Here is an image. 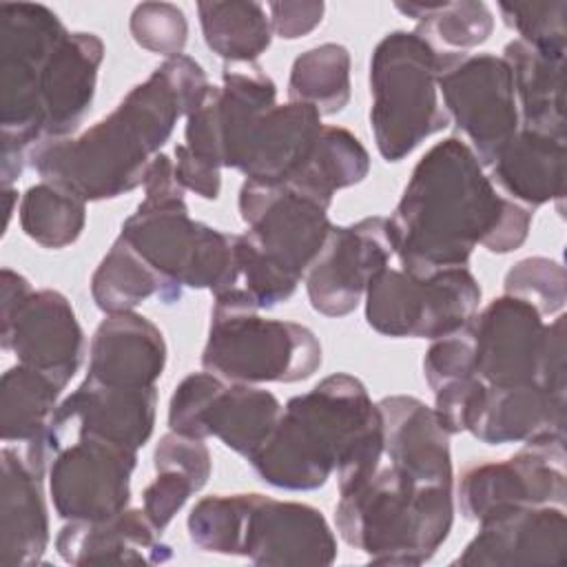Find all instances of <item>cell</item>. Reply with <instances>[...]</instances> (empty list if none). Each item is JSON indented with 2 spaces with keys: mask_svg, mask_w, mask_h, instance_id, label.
Returning <instances> with one entry per match:
<instances>
[{
  "mask_svg": "<svg viewBox=\"0 0 567 567\" xmlns=\"http://www.w3.org/2000/svg\"><path fill=\"white\" fill-rule=\"evenodd\" d=\"M529 224L532 210L494 188L467 142L447 137L416 162L385 230L401 270L427 277L467 268L478 244L498 255L520 248Z\"/></svg>",
  "mask_w": 567,
  "mask_h": 567,
  "instance_id": "6da1fadb",
  "label": "cell"
},
{
  "mask_svg": "<svg viewBox=\"0 0 567 567\" xmlns=\"http://www.w3.org/2000/svg\"><path fill=\"white\" fill-rule=\"evenodd\" d=\"M210 82L188 55L166 58L104 120L78 137L47 140L31 148L29 164L42 182L84 202L115 199L144 184L148 166Z\"/></svg>",
  "mask_w": 567,
  "mask_h": 567,
  "instance_id": "7a4b0ae2",
  "label": "cell"
},
{
  "mask_svg": "<svg viewBox=\"0 0 567 567\" xmlns=\"http://www.w3.org/2000/svg\"><path fill=\"white\" fill-rule=\"evenodd\" d=\"M383 443L381 412L352 374H330L310 392L292 396L250 458L259 478L272 487L308 492L326 485Z\"/></svg>",
  "mask_w": 567,
  "mask_h": 567,
  "instance_id": "3957f363",
  "label": "cell"
},
{
  "mask_svg": "<svg viewBox=\"0 0 567 567\" xmlns=\"http://www.w3.org/2000/svg\"><path fill=\"white\" fill-rule=\"evenodd\" d=\"M337 478V529L374 565H423L452 529V485L414 474L383 450L365 470Z\"/></svg>",
  "mask_w": 567,
  "mask_h": 567,
  "instance_id": "277c9868",
  "label": "cell"
},
{
  "mask_svg": "<svg viewBox=\"0 0 567 567\" xmlns=\"http://www.w3.org/2000/svg\"><path fill=\"white\" fill-rule=\"evenodd\" d=\"M221 166L252 182H286L310 157L321 131L312 104H277L275 82L257 66L224 69L221 86L210 91Z\"/></svg>",
  "mask_w": 567,
  "mask_h": 567,
  "instance_id": "5b68a950",
  "label": "cell"
},
{
  "mask_svg": "<svg viewBox=\"0 0 567 567\" xmlns=\"http://www.w3.org/2000/svg\"><path fill=\"white\" fill-rule=\"evenodd\" d=\"M144 199L122 224L120 237L166 281L175 301L184 288L213 295L237 281L233 235L190 219L175 164L159 153L144 177Z\"/></svg>",
  "mask_w": 567,
  "mask_h": 567,
  "instance_id": "8992f818",
  "label": "cell"
},
{
  "mask_svg": "<svg viewBox=\"0 0 567 567\" xmlns=\"http://www.w3.org/2000/svg\"><path fill=\"white\" fill-rule=\"evenodd\" d=\"M186 527L199 549L246 556L255 565H330L337 558V538L317 507L264 494L206 496Z\"/></svg>",
  "mask_w": 567,
  "mask_h": 567,
  "instance_id": "52a82bcc",
  "label": "cell"
},
{
  "mask_svg": "<svg viewBox=\"0 0 567 567\" xmlns=\"http://www.w3.org/2000/svg\"><path fill=\"white\" fill-rule=\"evenodd\" d=\"M204 370L230 383H295L321 365V343L301 323L266 319L252 299L230 288L213 295Z\"/></svg>",
  "mask_w": 567,
  "mask_h": 567,
  "instance_id": "ba28073f",
  "label": "cell"
},
{
  "mask_svg": "<svg viewBox=\"0 0 567 567\" xmlns=\"http://www.w3.org/2000/svg\"><path fill=\"white\" fill-rule=\"evenodd\" d=\"M69 35L44 4H0V175L11 188L33 146L42 142L40 84L49 60Z\"/></svg>",
  "mask_w": 567,
  "mask_h": 567,
  "instance_id": "9c48e42d",
  "label": "cell"
},
{
  "mask_svg": "<svg viewBox=\"0 0 567 567\" xmlns=\"http://www.w3.org/2000/svg\"><path fill=\"white\" fill-rule=\"evenodd\" d=\"M436 47L416 31H392L370 58V126L385 162H401L450 124L439 102Z\"/></svg>",
  "mask_w": 567,
  "mask_h": 567,
  "instance_id": "30bf717a",
  "label": "cell"
},
{
  "mask_svg": "<svg viewBox=\"0 0 567 567\" xmlns=\"http://www.w3.org/2000/svg\"><path fill=\"white\" fill-rule=\"evenodd\" d=\"M478 303L481 286L467 268L414 277L385 266L368 284L365 319L385 337L434 341L463 328Z\"/></svg>",
  "mask_w": 567,
  "mask_h": 567,
  "instance_id": "8fae6325",
  "label": "cell"
},
{
  "mask_svg": "<svg viewBox=\"0 0 567 567\" xmlns=\"http://www.w3.org/2000/svg\"><path fill=\"white\" fill-rule=\"evenodd\" d=\"M328 208L330 204L288 182L246 179L239 190L246 241L295 290L332 228Z\"/></svg>",
  "mask_w": 567,
  "mask_h": 567,
  "instance_id": "7c38bea8",
  "label": "cell"
},
{
  "mask_svg": "<svg viewBox=\"0 0 567 567\" xmlns=\"http://www.w3.org/2000/svg\"><path fill=\"white\" fill-rule=\"evenodd\" d=\"M436 86L443 93L445 113L467 137L481 166L489 168L520 128L507 62L492 53L439 51Z\"/></svg>",
  "mask_w": 567,
  "mask_h": 567,
  "instance_id": "4fadbf2b",
  "label": "cell"
},
{
  "mask_svg": "<svg viewBox=\"0 0 567 567\" xmlns=\"http://www.w3.org/2000/svg\"><path fill=\"white\" fill-rule=\"evenodd\" d=\"M279 399L250 383H230L213 372H193L179 381L168 403V427L193 439H219L252 458L281 416Z\"/></svg>",
  "mask_w": 567,
  "mask_h": 567,
  "instance_id": "5bb4252c",
  "label": "cell"
},
{
  "mask_svg": "<svg viewBox=\"0 0 567 567\" xmlns=\"http://www.w3.org/2000/svg\"><path fill=\"white\" fill-rule=\"evenodd\" d=\"M2 350L18 357L60 385L73 379L82 363L84 334L69 299L58 290H33L16 270L2 268Z\"/></svg>",
  "mask_w": 567,
  "mask_h": 567,
  "instance_id": "9a60e30c",
  "label": "cell"
},
{
  "mask_svg": "<svg viewBox=\"0 0 567 567\" xmlns=\"http://www.w3.org/2000/svg\"><path fill=\"white\" fill-rule=\"evenodd\" d=\"M565 434L529 439L507 461L465 470L458 483L461 512L474 523L518 507H565Z\"/></svg>",
  "mask_w": 567,
  "mask_h": 567,
  "instance_id": "2e32d148",
  "label": "cell"
},
{
  "mask_svg": "<svg viewBox=\"0 0 567 567\" xmlns=\"http://www.w3.org/2000/svg\"><path fill=\"white\" fill-rule=\"evenodd\" d=\"M137 450L78 434L49 461V492L64 520H106L128 507Z\"/></svg>",
  "mask_w": 567,
  "mask_h": 567,
  "instance_id": "e0dca14e",
  "label": "cell"
},
{
  "mask_svg": "<svg viewBox=\"0 0 567 567\" xmlns=\"http://www.w3.org/2000/svg\"><path fill=\"white\" fill-rule=\"evenodd\" d=\"M463 328L472 343L474 372L485 385H540L547 323L532 303L503 295L474 312Z\"/></svg>",
  "mask_w": 567,
  "mask_h": 567,
  "instance_id": "ac0fdd59",
  "label": "cell"
},
{
  "mask_svg": "<svg viewBox=\"0 0 567 567\" xmlns=\"http://www.w3.org/2000/svg\"><path fill=\"white\" fill-rule=\"evenodd\" d=\"M385 217H365L350 226H332L319 255L306 270L310 306L326 317L350 315L365 297L372 277L392 257Z\"/></svg>",
  "mask_w": 567,
  "mask_h": 567,
  "instance_id": "d6986e66",
  "label": "cell"
},
{
  "mask_svg": "<svg viewBox=\"0 0 567 567\" xmlns=\"http://www.w3.org/2000/svg\"><path fill=\"white\" fill-rule=\"evenodd\" d=\"M565 507H518L478 523V534L454 565H565Z\"/></svg>",
  "mask_w": 567,
  "mask_h": 567,
  "instance_id": "ffe728a7",
  "label": "cell"
},
{
  "mask_svg": "<svg viewBox=\"0 0 567 567\" xmlns=\"http://www.w3.org/2000/svg\"><path fill=\"white\" fill-rule=\"evenodd\" d=\"M166 365L162 330L137 312L106 315L89 348L86 379L111 388H155Z\"/></svg>",
  "mask_w": 567,
  "mask_h": 567,
  "instance_id": "44dd1931",
  "label": "cell"
},
{
  "mask_svg": "<svg viewBox=\"0 0 567 567\" xmlns=\"http://www.w3.org/2000/svg\"><path fill=\"white\" fill-rule=\"evenodd\" d=\"M69 565H162L173 549L144 509H124L106 520H69L55 536Z\"/></svg>",
  "mask_w": 567,
  "mask_h": 567,
  "instance_id": "7402d4cb",
  "label": "cell"
},
{
  "mask_svg": "<svg viewBox=\"0 0 567 567\" xmlns=\"http://www.w3.org/2000/svg\"><path fill=\"white\" fill-rule=\"evenodd\" d=\"M104 42L95 33L75 31L60 42L40 84L42 142L69 137L91 109Z\"/></svg>",
  "mask_w": 567,
  "mask_h": 567,
  "instance_id": "603a6c76",
  "label": "cell"
},
{
  "mask_svg": "<svg viewBox=\"0 0 567 567\" xmlns=\"http://www.w3.org/2000/svg\"><path fill=\"white\" fill-rule=\"evenodd\" d=\"M0 463V565H35L42 560L49 545L42 476L11 447L2 450Z\"/></svg>",
  "mask_w": 567,
  "mask_h": 567,
  "instance_id": "cb8c5ba5",
  "label": "cell"
},
{
  "mask_svg": "<svg viewBox=\"0 0 567 567\" xmlns=\"http://www.w3.org/2000/svg\"><path fill=\"white\" fill-rule=\"evenodd\" d=\"M470 432L487 445L525 443L543 434H565V394L538 383L489 388Z\"/></svg>",
  "mask_w": 567,
  "mask_h": 567,
  "instance_id": "d4e9b609",
  "label": "cell"
},
{
  "mask_svg": "<svg viewBox=\"0 0 567 567\" xmlns=\"http://www.w3.org/2000/svg\"><path fill=\"white\" fill-rule=\"evenodd\" d=\"M489 182L509 199L540 206L565 195V140L518 128L489 166Z\"/></svg>",
  "mask_w": 567,
  "mask_h": 567,
  "instance_id": "484cf974",
  "label": "cell"
},
{
  "mask_svg": "<svg viewBox=\"0 0 567 567\" xmlns=\"http://www.w3.org/2000/svg\"><path fill=\"white\" fill-rule=\"evenodd\" d=\"M503 60L512 71L520 128L565 140V55L512 40L503 49Z\"/></svg>",
  "mask_w": 567,
  "mask_h": 567,
  "instance_id": "4316f807",
  "label": "cell"
},
{
  "mask_svg": "<svg viewBox=\"0 0 567 567\" xmlns=\"http://www.w3.org/2000/svg\"><path fill=\"white\" fill-rule=\"evenodd\" d=\"M64 390L53 377L18 363L0 381V430L4 443H31L40 439Z\"/></svg>",
  "mask_w": 567,
  "mask_h": 567,
  "instance_id": "83f0119b",
  "label": "cell"
},
{
  "mask_svg": "<svg viewBox=\"0 0 567 567\" xmlns=\"http://www.w3.org/2000/svg\"><path fill=\"white\" fill-rule=\"evenodd\" d=\"M204 40L230 64H252L272 40L266 7L246 0L197 2Z\"/></svg>",
  "mask_w": 567,
  "mask_h": 567,
  "instance_id": "f1b7e54d",
  "label": "cell"
},
{
  "mask_svg": "<svg viewBox=\"0 0 567 567\" xmlns=\"http://www.w3.org/2000/svg\"><path fill=\"white\" fill-rule=\"evenodd\" d=\"M175 303L166 281L117 235L91 277V297L106 315L131 312L148 297Z\"/></svg>",
  "mask_w": 567,
  "mask_h": 567,
  "instance_id": "f546056e",
  "label": "cell"
},
{
  "mask_svg": "<svg viewBox=\"0 0 567 567\" xmlns=\"http://www.w3.org/2000/svg\"><path fill=\"white\" fill-rule=\"evenodd\" d=\"M368 171L370 155L348 128L321 126L308 162L286 182L332 204V195L339 188L363 182Z\"/></svg>",
  "mask_w": 567,
  "mask_h": 567,
  "instance_id": "4dcf8cb0",
  "label": "cell"
},
{
  "mask_svg": "<svg viewBox=\"0 0 567 567\" xmlns=\"http://www.w3.org/2000/svg\"><path fill=\"white\" fill-rule=\"evenodd\" d=\"M288 100L312 104L321 115H334L350 102V53L326 42L303 51L290 69Z\"/></svg>",
  "mask_w": 567,
  "mask_h": 567,
  "instance_id": "1f68e13d",
  "label": "cell"
},
{
  "mask_svg": "<svg viewBox=\"0 0 567 567\" xmlns=\"http://www.w3.org/2000/svg\"><path fill=\"white\" fill-rule=\"evenodd\" d=\"M394 7L419 22L414 31L432 47L439 42L458 53L483 44L494 31V16L485 2H399Z\"/></svg>",
  "mask_w": 567,
  "mask_h": 567,
  "instance_id": "d6a6232c",
  "label": "cell"
},
{
  "mask_svg": "<svg viewBox=\"0 0 567 567\" xmlns=\"http://www.w3.org/2000/svg\"><path fill=\"white\" fill-rule=\"evenodd\" d=\"M86 202L55 184L40 182L20 199V226L44 248L71 246L84 230Z\"/></svg>",
  "mask_w": 567,
  "mask_h": 567,
  "instance_id": "836d02e7",
  "label": "cell"
},
{
  "mask_svg": "<svg viewBox=\"0 0 567 567\" xmlns=\"http://www.w3.org/2000/svg\"><path fill=\"white\" fill-rule=\"evenodd\" d=\"M498 11L529 47L565 55L567 51V0L551 2H498Z\"/></svg>",
  "mask_w": 567,
  "mask_h": 567,
  "instance_id": "e575fe53",
  "label": "cell"
},
{
  "mask_svg": "<svg viewBox=\"0 0 567 567\" xmlns=\"http://www.w3.org/2000/svg\"><path fill=\"white\" fill-rule=\"evenodd\" d=\"M565 268L547 257H527L505 275V295L532 303L543 317L556 315L565 306Z\"/></svg>",
  "mask_w": 567,
  "mask_h": 567,
  "instance_id": "d590c367",
  "label": "cell"
},
{
  "mask_svg": "<svg viewBox=\"0 0 567 567\" xmlns=\"http://www.w3.org/2000/svg\"><path fill=\"white\" fill-rule=\"evenodd\" d=\"M133 40L153 53L175 58L182 53L188 38L184 11L171 2H142L131 13Z\"/></svg>",
  "mask_w": 567,
  "mask_h": 567,
  "instance_id": "8d00e7d4",
  "label": "cell"
},
{
  "mask_svg": "<svg viewBox=\"0 0 567 567\" xmlns=\"http://www.w3.org/2000/svg\"><path fill=\"white\" fill-rule=\"evenodd\" d=\"M487 385L476 377L454 379L434 390V416L447 434L470 432L474 425L483 401H485Z\"/></svg>",
  "mask_w": 567,
  "mask_h": 567,
  "instance_id": "74e56055",
  "label": "cell"
},
{
  "mask_svg": "<svg viewBox=\"0 0 567 567\" xmlns=\"http://www.w3.org/2000/svg\"><path fill=\"white\" fill-rule=\"evenodd\" d=\"M423 374L432 392L454 379L476 374L472 343L465 328H458L447 337L434 339L423 359Z\"/></svg>",
  "mask_w": 567,
  "mask_h": 567,
  "instance_id": "f35d334b",
  "label": "cell"
},
{
  "mask_svg": "<svg viewBox=\"0 0 567 567\" xmlns=\"http://www.w3.org/2000/svg\"><path fill=\"white\" fill-rule=\"evenodd\" d=\"M155 470H179L197 489H202L210 476V452L202 439L168 432L159 439L153 454Z\"/></svg>",
  "mask_w": 567,
  "mask_h": 567,
  "instance_id": "ab89813d",
  "label": "cell"
},
{
  "mask_svg": "<svg viewBox=\"0 0 567 567\" xmlns=\"http://www.w3.org/2000/svg\"><path fill=\"white\" fill-rule=\"evenodd\" d=\"M157 476L151 485H146L142 494V509L151 518V523L164 532L173 516L184 507L193 492H199L195 483L179 470H155Z\"/></svg>",
  "mask_w": 567,
  "mask_h": 567,
  "instance_id": "60d3db41",
  "label": "cell"
},
{
  "mask_svg": "<svg viewBox=\"0 0 567 567\" xmlns=\"http://www.w3.org/2000/svg\"><path fill=\"white\" fill-rule=\"evenodd\" d=\"M268 20L272 33L284 40H297L317 29L323 20L326 4L323 2H306V0H284L266 4Z\"/></svg>",
  "mask_w": 567,
  "mask_h": 567,
  "instance_id": "b9f144b4",
  "label": "cell"
},
{
  "mask_svg": "<svg viewBox=\"0 0 567 567\" xmlns=\"http://www.w3.org/2000/svg\"><path fill=\"white\" fill-rule=\"evenodd\" d=\"M175 177L184 186V190H193L204 199H217L221 190V173L219 168L199 162L188 153L184 144L175 146Z\"/></svg>",
  "mask_w": 567,
  "mask_h": 567,
  "instance_id": "7bdbcfd3",
  "label": "cell"
}]
</instances>
